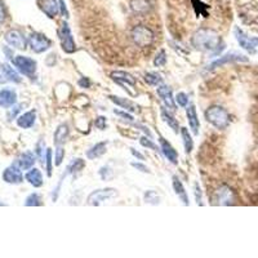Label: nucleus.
Masks as SVG:
<instances>
[{"label": "nucleus", "mask_w": 258, "mask_h": 258, "mask_svg": "<svg viewBox=\"0 0 258 258\" xmlns=\"http://www.w3.org/2000/svg\"><path fill=\"white\" fill-rule=\"evenodd\" d=\"M234 34H235V38H236L237 43L240 44L241 48H244L245 50L251 52V53H255L256 49L258 48V38H249L239 27H235Z\"/></svg>", "instance_id": "obj_9"}, {"label": "nucleus", "mask_w": 258, "mask_h": 258, "mask_svg": "<svg viewBox=\"0 0 258 258\" xmlns=\"http://www.w3.org/2000/svg\"><path fill=\"white\" fill-rule=\"evenodd\" d=\"M28 46L35 53H43L52 47V40L48 39L44 34L40 32H31L28 36Z\"/></svg>", "instance_id": "obj_8"}, {"label": "nucleus", "mask_w": 258, "mask_h": 258, "mask_svg": "<svg viewBox=\"0 0 258 258\" xmlns=\"http://www.w3.org/2000/svg\"><path fill=\"white\" fill-rule=\"evenodd\" d=\"M52 155H53V152H52V150L50 149H47L46 151V165H47V174H48V177L52 176V164H53V162H52Z\"/></svg>", "instance_id": "obj_37"}, {"label": "nucleus", "mask_w": 258, "mask_h": 258, "mask_svg": "<svg viewBox=\"0 0 258 258\" xmlns=\"http://www.w3.org/2000/svg\"><path fill=\"white\" fill-rule=\"evenodd\" d=\"M174 101H176L177 105H178V106H181V107H188V97L185 92L177 93Z\"/></svg>", "instance_id": "obj_36"}, {"label": "nucleus", "mask_w": 258, "mask_h": 258, "mask_svg": "<svg viewBox=\"0 0 258 258\" xmlns=\"http://www.w3.org/2000/svg\"><path fill=\"white\" fill-rule=\"evenodd\" d=\"M39 8L49 18H54L60 13V4L57 0H39Z\"/></svg>", "instance_id": "obj_16"}, {"label": "nucleus", "mask_w": 258, "mask_h": 258, "mask_svg": "<svg viewBox=\"0 0 258 258\" xmlns=\"http://www.w3.org/2000/svg\"><path fill=\"white\" fill-rule=\"evenodd\" d=\"M205 119L208 123H211L217 129H226L230 125V114L227 113L226 109L218 106V105H213L208 107L205 111Z\"/></svg>", "instance_id": "obj_2"}, {"label": "nucleus", "mask_w": 258, "mask_h": 258, "mask_svg": "<svg viewBox=\"0 0 258 258\" xmlns=\"http://www.w3.org/2000/svg\"><path fill=\"white\" fill-rule=\"evenodd\" d=\"M110 76H111L114 82L124 85V87H135L136 83H137L135 76L129 74V72H125V71H113L110 74Z\"/></svg>", "instance_id": "obj_14"}, {"label": "nucleus", "mask_w": 258, "mask_h": 258, "mask_svg": "<svg viewBox=\"0 0 258 258\" xmlns=\"http://www.w3.org/2000/svg\"><path fill=\"white\" fill-rule=\"evenodd\" d=\"M131 152L133 154V156H135V158H138L140 160H145V156L142 155V154H140L138 151H136L135 149H131Z\"/></svg>", "instance_id": "obj_49"}, {"label": "nucleus", "mask_w": 258, "mask_h": 258, "mask_svg": "<svg viewBox=\"0 0 258 258\" xmlns=\"http://www.w3.org/2000/svg\"><path fill=\"white\" fill-rule=\"evenodd\" d=\"M58 4H60V12L64 16H66V17H69V13H68V9H66V4H65L64 0H58Z\"/></svg>", "instance_id": "obj_47"}, {"label": "nucleus", "mask_w": 258, "mask_h": 258, "mask_svg": "<svg viewBox=\"0 0 258 258\" xmlns=\"http://www.w3.org/2000/svg\"><path fill=\"white\" fill-rule=\"evenodd\" d=\"M145 82L152 87H158V85L163 84V78L162 75L155 72V71H150L145 74Z\"/></svg>", "instance_id": "obj_31"}, {"label": "nucleus", "mask_w": 258, "mask_h": 258, "mask_svg": "<svg viewBox=\"0 0 258 258\" xmlns=\"http://www.w3.org/2000/svg\"><path fill=\"white\" fill-rule=\"evenodd\" d=\"M1 71L4 72V76L8 79V80H11L13 83H20L21 82V78H20V75L13 70V68H11L9 65L7 64H1Z\"/></svg>", "instance_id": "obj_30"}, {"label": "nucleus", "mask_w": 258, "mask_h": 258, "mask_svg": "<svg viewBox=\"0 0 258 258\" xmlns=\"http://www.w3.org/2000/svg\"><path fill=\"white\" fill-rule=\"evenodd\" d=\"M129 7H131L133 13L140 14V16H145V14L151 12L152 4L150 0H131L129 1Z\"/></svg>", "instance_id": "obj_18"}, {"label": "nucleus", "mask_w": 258, "mask_h": 258, "mask_svg": "<svg viewBox=\"0 0 258 258\" xmlns=\"http://www.w3.org/2000/svg\"><path fill=\"white\" fill-rule=\"evenodd\" d=\"M109 98L111 102H114L117 106L121 107L125 111H129V113H137L138 106L135 102H132L129 98H123V97H117V95H109Z\"/></svg>", "instance_id": "obj_19"}, {"label": "nucleus", "mask_w": 258, "mask_h": 258, "mask_svg": "<svg viewBox=\"0 0 258 258\" xmlns=\"http://www.w3.org/2000/svg\"><path fill=\"white\" fill-rule=\"evenodd\" d=\"M145 202L147 203V204H151V205H158L160 204V196L158 195V192L156 191H152V190H149V191H146L145 192Z\"/></svg>", "instance_id": "obj_32"}, {"label": "nucleus", "mask_w": 258, "mask_h": 258, "mask_svg": "<svg viewBox=\"0 0 258 258\" xmlns=\"http://www.w3.org/2000/svg\"><path fill=\"white\" fill-rule=\"evenodd\" d=\"M131 38L136 46L140 47V48H149L155 40V34L147 26L137 25L132 28Z\"/></svg>", "instance_id": "obj_3"}, {"label": "nucleus", "mask_w": 258, "mask_h": 258, "mask_svg": "<svg viewBox=\"0 0 258 258\" xmlns=\"http://www.w3.org/2000/svg\"><path fill=\"white\" fill-rule=\"evenodd\" d=\"M17 102V94L13 89H3L0 91V107L8 109Z\"/></svg>", "instance_id": "obj_20"}, {"label": "nucleus", "mask_w": 258, "mask_h": 258, "mask_svg": "<svg viewBox=\"0 0 258 258\" xmlns=\"http://www.w3.org/2000/svg\"><path fill=\"white\" fill-rule=\"evenodd\" d=\"M3 180L5 181L7 184H12V185L21 184L22 181H23V176H22L21 168H20L17 164L8 166L7 169L4 170Z\"/></svg>", "instance_id": "obj_11"}, {"label": "nucleus", "mask_w": 258, "mask_h": 258, "mask_svg": "<svg viewBox=\"0 0 258 258\" xmlns=\"http://www.w3.org/2000/svg\"><path fill=\"white\" fill-rule=\"evenodd\" d=\"M194 190H195V198H196V203H198V205H203L202 190H200V186H199V184H195Z\"/></svg>", "instance_id": "obj_43"}, {"label": "nucleus", "mask_w": 258, "mask_h": 258, "mask_svg": "<svg viewBox=\"0 0 258 258\" xmlns=\"http://www.w3.org/2000/svg\"><path fill=\"white\" fill-rule=\"evenodd\" d=\"M4 82V79H1V76H0V83H3Z\"/></svg>", "instance_id": "obj_50"}, {"label": "nucleus", "mask_w": 258, "mask_h": 258, "mask_svg": "<svg viewBox=\"0 0 258 258\" xmlns=\"http://www.w3.org/2000/svg\"><path fill=\"white\" fill-rule=\"evenodd\" d=\"M173 190L174 192H176V195L178 196V198L181 199V202H182V204L184 205H188L190 204V202H188V192H186V190H185L184 185H182V182H181V180L178 178L177 176H173Z\"/></svg>", "instance_id": "obj_22"}, {"label": "nucleus", "mask_w": 258, "mask_h": 258, "mask_svg": "<svg viewBox=\"0 0 258 258\" xmlns=\"http://www.w3.org/2000/svg\"><path fill=\"white\" fill-rule=\"evenodd\" d=\"M236 200L235 192L227 185H221L212 195V204L214 205H234Z\"/></svg>", "instance_id": "obj_4"}, {"label": "nucleus", "mask_w": 258, "mask_h": 258, "mask_svg": "<svg viewBox=\"0 0 258 258\" xmlns=\"http://www.w3.org/2000/svg\"><path fill=\"white\" fill-rule=\"evenodd\" d=\"M35 119H36L35 111H27V113L22 114L21 117L17 119L18 127L23 128V129H28V128H31L32 125H34Z\"/></svg>", "instance_id": "obj_25"}, {"label": "nucleus", "mask_w": 258, "mask_h": 258, "mask_svg": "<svg viewBox=\"0 0 258 258\" xmlns=\"http://www.w3.org/2000/svg\"><path fill=\"white\" fill-rule=\"evenodd\" d=\"M115 196H117V190L113 188H99V190L92 191L89 196L87 198V204L92 205V207H99L107 200H111Z\"/></svg>", "instance_id": "obj_5"}, {"label": "nucleus", "mask_w": 258, "mask_h": 258, "mask_svg": "<svg viewBox=\"0 0 258 258\" xmlns=\"http://www.w3.org/2000/svg\"><path fill=\"white\" fill-rule=\"evenodd\" d=\"M186 117H188V125H190V129L192 131L195 136L199 135V129H200V123H199V117L198 113H196V107L195 105H188L186 107Z\"/></svg>", "instance_id": "obj_17"}, {"label": "nucleus", "mask_w": 258, "mask_h": 258, "mask_svg": "<svg viewBox=\"0 0 258 258\" xmlns=\"http://www.w3.org/2000/svg\"><path fill=\"white\" fill-rule=\"evenodd\" d=\"M191 46L200 52H209V53H218L225 47L218 32L207 27L199 28L194 32V35L191 38Z\"/></svg>", "instance_id": "obj_1"}, {"label": "nucleus", "mask_w": 258, "mask_h": 258, "mask_svg": "<svg viewBox=\"0 0 258 258\" xmlns=\"http://www.w3.org/2000/svg\"><path fill=\"white\" fill-rule=\"evenodd\" d=\"M26 180L34 188H42L43 184H44L42 172L39 169H36V168H31V169L28 170L27 173H26Z\"/></svg>", "instance_id": "obj_23"}, {"label": "nucleus", "mask_w": 258, "mask_h": 258, "mask_svg": "<svg viewBox=\"0 0 258 258\" xmlns=\"http://www.w3.org/2000/svg\"><path fill=\"white\" fill-rule=\"evenodd\" d=\"M4 38H5V42L16 49H26L27 42H26L25 36L22 35L18 30H9Z\"/></svg>", "instance_id": "obj_10"}, {"label": "nucleus", "mask_w": 258, "mask_h": 258, "mask_svg": "<svg viewBox=\"0 0 258 258\" xmlns=\"http://www.w3.org/2000/svg\"><path fill=\"white\" fill-rule=\"evenodd\" d=\"M156 92H158V95H159L163 103L165 105V107L170 109L172 111L176 110V101L173 98V94H172V89L170 87L165 84H160L158 85V89H156Z\"/></svg>", "instance_id": "obj_13"}, {"label": "nucleus", "mask_w": 258, "mask_h": 258, "mask_svg": "<svg viewBox=\"0 0 258 258\" xmlns=\"http://www.w3.org/2000/svg\"><path fill=\"white\" fill-rule=\"evenodd\" d=\"M25 205L26 207H39V205H42V199H40V195L36 194V192L35 194L28 195L27 199H26Z\"/></svg>", "instance_id": "obj_33"}, {"label": "nucleus", "mask_w": 258, "mask_h": 258, "mask_svg": "<svg viewBox=\"0 0 258 258\" xmlns=\"http://www.w3.org/2000/svg\"><path fill=\"white\" fill-rule=\"evenodd\" d=\"M65 159V150L62 146H57L56 154H54V160H56V166H60Z\"/></svg>", "instance_id": "obj_38"}, {"label": "nucleus", "mask_w": 258, "mask_h": 258, "mask_svg": "<svg viewBox=\"0 0 258 258\" xmlns=\"http://www.w3.org/2000/svg\"><path fill=\"white\" fill-rule=\"evenodd\" d=\"M160 115H162V119H163V120L165 121V123L168 124L170 128H172V129H173L174 133H178V131H181L180 125H178V121H177L176 119L172 117V114L166 111L165 107H163V109H162V111H160Z\"/></svg>", "instance_id": "obj_27"}, {"label": "nucleus", "mask_w": 258, "mask_h": 258, "mask_svg": "<svg viewBox=\"0 0 258 258\" xmlns=\"http://www.w3.org/2000/svg\"><path fill=\"white\" fill-rule=\"evenodd\" d=\"M114 114H115V115H117V117H123V119H125V120L129 121V123H132V121L135 120V117H132L129 113H127L125 110H124V111H120V110H114Z\"/></svg>", "instance_id": "obj_41"}, {"label": "nucleus", "mask_w": 258, "mask_h": 258, "mask_svg": "<svg viewBox=\"0 0 258 258\" xmlns=\"http://www.w3.org/2000/svg\"><path fill=\"white\" fill-rule=\"evenodd\" d=\"M192 1V4H194V8H195V12H196V14H203L204 17H207V9H208V5L204 3H202V1H199V0H191Z\"/></svg>", "instance_id": "obj_35"}, {"label": "nucleus", "mask_w": 258, "mask_h": 258, "mask_svg": "<svg viewBox=\"0 0 258 258\" xmlns=\"http://www.w3.org/2000/svg\"><path fill=\"white\" fill-rule=\"evenodd\" d=\"M99 176H101V178H102L103 181H110L111 178H113L114 173L113 170L110 169L109 166H102L101 169H99Z\"/></svg>", "instance_id": "obj_39"}, {"label": "nucleus", "mask_w": 258, "mask_h": 258, "mask_svg": "<svg viewBox=\"0 0 258 258\" xmlns=\"http://www.w3.org/2000/svg\"><path fill=\"white\" fill-rule=\"evenodd\" d=\"M94 125H95V128H98L99 131H103V129H106V125H107L106 117H98L94 120Z\"/></svg>", "instance_id": "obj_42"}, {"label": "nucleus", "mask_w": 258, "mask_h": 258, "mask_svg": "<svg viewBox=\"0 0 258 258\" xmlns=\"http://www.w3.org/2000/svg\"><path fill=\"white\" fill-rule=\"evenodd\" d=\"M13 65L21 74L32 78L36 72V61L26 56H16L13 58Z\"/></svg>", "instance_id": "obj_7"}, {"label": "nucleus", "mask_w": 258, "mask_h": 258, "mask_svg": "<svg viewBox=\"0 0 258 258\" xmlns=\"http://www.w3.org/2000/svg\"><path fill=\"white\" fill-rule=\"evenodd\" d=\"M106 151H107L106 142H98V143H95L94 146H92V147L87 151V158L91 160L97 159V158H101V156H102Z\"/></svg>", "instance_id": "obj_26"}, {"label": "nucleus", "mask_w": 258, "mask_h": 258, "mask_svg": "<svg viewBox=\"0 0 258 258\" xmlns=\"http://www.w3.org/2000/svg\"><path fill=\"white\" fill-rule=\"evenodd\" d=\"M165 64H166V53L165 50L162 49L158 52V54H156L155 58H154V66H156V68H163Z\"/></svg>", "instance_id": "obj_34"}, {"label": "nucleus", "mask_w": 258, "mask_h": 258, "mask_svg": "<svg viewBox=\"0 0 258 258\" xmlns=\"http://www.w3.org/2000/svg\"><path fill=\"white\" fill-rule=\"evenodd\" d=\"M181 136H182L185 151L188 152V154H190V152L192 151V149H194V141H192V137H191L188 128H181Z\"/></svg>", "instance_id": "obj_29"}, {"label": "nucleus", "mask_w": 258, "mask_h": 258, "mask_svg": "<svg viewBox=\"0 0 258 258\" xmlns=\"http://www.w3.org/2000/svg\"><path fill=\"white\" fill-rule=\"evenodd\" d=\"M85 166V162L83 159H74L72 162H71L70 164H69L68 169H66V172H65V174L62 176V178H65L66 176H69V174H75V173H79L80 170L83 169Z\"/></svg>", "instance_id": "obj_28"}, {"label": "nucleus", "mask_w": 258, "mask_h": 258, "mask_svg": "<svg viewBox=\"0 0 258 258\" xmlns=\"http://www.w3.org/2000/svg\"><path fill=\"white\" fill-rule=\"evenodd\" d=\"M43 150H44V142L40 141L39 143H38V146H36V152H38V156H39L40 159H42L43 163H44V159H46V156H44V152H43Z\"/></svg>", "instance_id": "obj_45"}, {"label": "nucleus", "mask_w": 258, "mask_h": 258, "mask_svg": "<svg viewBox=\"0 0 258 258\" xmlns=\"http://www.w3.org/2000/svg\"><path fill=\"white\" fill-rule=\"evenodd\" d=\"M69 135H70V131H69L68 124H61L60 127L57 128L56 132H54L53 136V141L57 146H62L68 140Z\"/></svg>", "instance_id": "obj_24"}, {"label": "nucleus", "mask_w": 258, "mask_h": 258, "mask_svg": "<svg viewBox=\"0 0 258 258\" xmlns=\"http://www.w3.org/2000/svg\"><path fill=\"white\" fill-rule=\"evenodd\" d=\"M79 85L82 87V88H89L91 87V80L88 78H82L79 80Z\"/></svg>", "instance_id": "obj_48"}, {"label": "nucleus", "mask_w": 258, "mask_h": 258, "mask_svg": "<svg viewBox=\"0 0 258 258\" xmlns=\"http://www.w3.org/2000/svg\"><path fill=\"white\" fill-rule=\"evenodd\" d=\"M34 164H35V155L30 151H26L23 152V154H21L17 160V165L23 170L31 169L32 166H34Z\"/></svg>", "instance_id": "obj_21"}, {"label": "nucleus", "mask_w": 258, "mask_h": 258, "mask_svg": "<svg viewBox=\"0 0 258 258\" xmlns=\"http://www.w3.org/2000/svg\"><path fill=\"white\" fill-rule=\"evenodd\" d=\"M159 142H160V151H162V154H163L166 159H168V162L172 164H178V154H177V151L174 150L173 146L170 145L169 142L166 141L165 138L163 137L159 138Z\"/></svg>", "instance_id": "obj_15"}, {"label": "nucleus", "mask_w": 258, "mask_h": 258, "mask_svg": "<svg viewBox=\"0 0 258 258\" xmlns=\"http://www.w3.org/2000/svg\"><path fill=\"white\" fill-rule=\"evenodd\" d=\"M140 143H141L143 147H147V149H151L154 150V151H158V146L152 142V140L150 137H142L141 140H140Z\"/></svg>", "instance_id": "obj_40"}, {"label": "nucleus", "mask_w": 258, "mask_h": 258, "mask_svg": "<svg viewBox=\"0 0 258 258\" xmlns=\"http://www.w3.org/2000/svg\"><path fill=\"white\" fill-rule=\"evenodd\" d=\"M132 166L140 170V172H142V173H149L150 172L149 168H147L145 164H142V163H136V162H133V163H132Z\"/></svg>", "instance_id": "obj_44"}, {"label": "nucleus", "mask_w": 258, "mask_h": 258, "mask_svg": "<svg viewBox=\"0 0 258 258\" xmlns=\"http://www.w3.org/2000/svg\"><path fill=\"white\" fill-rule=\"evenodd\" d=\"M58 36H60L61 47H62L64 52L69 54L74 53L76 47H75L74 38H72V34H71L70 26H69L68 22L64 21L61 23L60 28H58Z\"/></svg>", "instance_id": "obj_6"}, {"label": "nucleus", "mask_w": 258, "mask_h": 258, "mask_svg": "<svg viewBox=\"0 0 258 258\" xmlns=\"http://www.w3.org/2000/svg\"><path fill=\"white\" fill-rule=\"evenodd\" d=\"M236 61H244L245 62V61H248V58L245 56H243V54H239V53L225 54V56L219 57L218 60L213 61L212 64L207 68V71H212L217 68H221V66H223L225 64H229V62H236Z\"/></svg>", "instance_id": "obj_12"}, {"label": "nucleus", "mask_w": 258, "mask_h": 258, "mask_svg": "<svg viewBox=\"0 0 258 258\" xmlns=\"http://www.w3.org/2000/svg\"><path fill=\"white\" fill-rule=\"evenodd\" d=\"M7 18V11H5V5L4 3L0 0V23H3Z\"/></svg>", "instance_id": "obj_46"}]
</instances>
